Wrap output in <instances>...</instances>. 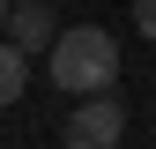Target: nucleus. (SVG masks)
Segmentation results:
<instances>
[{"mask_svg":"<svg viewBox=\"0 0 156 149\" xmlns=\"http://www.w3.org/2000/svg\"><path fill=\"white\" fill-rule=\"evenodd\" d=\"M45 74H52V89H67V97L112 89V82H119V37H112L104 23L52 30V45H45Z\"/></svg>","mask_w":156,"mask_h":149,"instance_id":"obj_1","label":"nucleus"},{"mask_svg":"<svg viewBox=\"0 0 156 149\" xmlns=\"http://www.w3.org/2000/svg\"><path fill=\"white\" fill-rule=\"evenodd\" d=\"M60 134H67L74 149H112V142L126 134V104L112 97V89H89V97L67 112V127H60Z\"/></svg>","mask_w":156,"mask_h":149,"instance_id":"obj_2","label":"nucleus"},{"mask_svg":"<svg viewBox=\"0 0 156 149\" xmlns=\"http://www.w3.org/2000/svg\"><path fill=\"white\" fill-rule=\"evenodd\" d=\"M52 30H60V15H52L45 0H15V8H8V30H0V37H15L23 52H45V45H52Z\"/></svg>","mask_w":156,"mask_h":149,"instance_id":"obj_3","label":"nucleus"},{"mask_svg":"<svg viewBox=\"0 0 156 149\" xmlns=\"http://www.w3.org/2000/svg\"><path fill=\"white\" fill-rule=\"evenodd\" d=\"M23 89H30V52L15 45V37H0V112L23 97Z\"/></svg>","mask_w":156,"mask_h":149,"instance_id":"obj_4","label":"nucleus"},{"mask_svg":"<svg viewBox=\"0 0 156 149\" xmlns=\"http://www.w3.org/2000/svg\"><path fill=\"white\" fill-rule=\"evenodd\" d=\"M134 30H141L149 45H156V0H134Z\"/></svg>","mask_w":156,"mask_h":149,"instance_id":"obj_5","label":"nucleus"},{"mask_svg":"<svg viewBox=\"0 0 156 149\" xmlns=\"http://www.w3.org/2000/svg\"><path fill=\"white\" fill-rule=\"evenodd\" d=\"M0 30H8V0H0Z\"/></svg>","mask_w":156,"mask_h":149,"instance_id":"obj_6","label":"nucleus"},{"mask_svg":"<svg viewBox=\"0 0 156 149\" xmlns=\"http://www.w3.org/2000/svg\"><path fill=\"white\" fill-rule=\"evenodd\" d=\"M8 8H15V0H8Z\"/></svg>","mask_w":156,"mask_h":149,"instance_id":"obj_7","label":"nucleus"}]
</instances>
